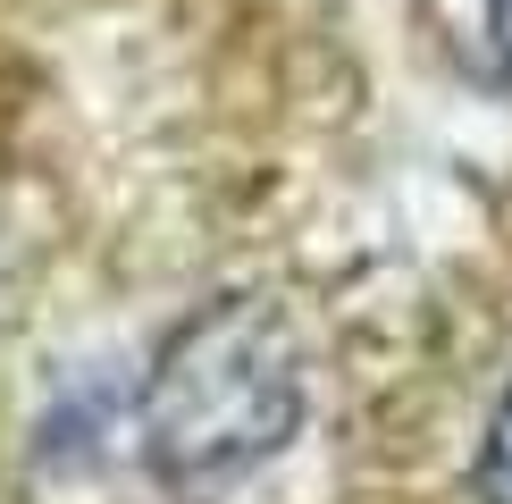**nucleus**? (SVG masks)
Wrapping results in <instances>:
<instances>
[{
  "label": "nucleus",
  "mask_w": 512,
  "mask_h": 504,
  "mask_svg": "<svg viewBox=\"0 0 512 504\" xmlns=\"http://www.w3.org/2000/svg\"><path fill=\"white\" fill-rule=\"evenodd\" d=\"M294 429H303V345L269 294H219L168 336L143 395L152 471L168 488H236Z\"/></svg>",
  "instance_id": "f257e3e1"
},
{
  "label": "nucleus",
  "mask_w": 512,
  "mask_h": 504,
  "mask_svg": "<svg viewBox=\"0 0 512 504\" xmlns=\"http://www.w3.org/2000/svg\"><path fill=\"white\" fill-rule=\"evenodd\" d=\"M479 504H512V395L496 404V420H487V446H479Z\"/></svg>",
  "instance_id": "f03ea898"
},
{
  "label": "nucleus",
  "mask_w": 512,
  "mask_h": 504,
  "mask_svg": "<svg viewBox=\"0 0 512 504\" xmlns=\"http://www.w3.org/2000/svg\"><path fill=\"white\" fill-rule=\"evenodd\" d=\"M487 51H496V84H512V0H487Z\"/></svg>",
  "instance_id": "7ed1b4c3"
}]
</instances>
